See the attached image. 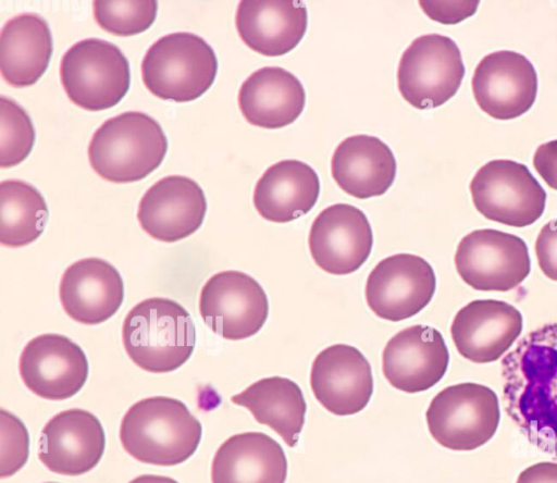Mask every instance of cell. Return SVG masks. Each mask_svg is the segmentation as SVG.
Masks as SVG:
<instances>
[{"label":"cell","instance_id":"20","mask_svg":"<svg viewBox=\"0 0 557 483\" xmlns=\"http://www.w3.org/2000/svg\"><path fill=\"white\" fill-rule=\"evenodd\" d=\"M104 444V432L96 416L69 409L52 417L42 429L38 457L54 473L81 475L96 467Z\"/></svg>","mask_w":557,"mask_h":483},{"label":"cell","instance_id":"19","mask_svg":"<svg viewBox=\"0 0 557 483\" xmlns=\"http://www.w3.org/2000/svg\"><path fill=\"white\" fill-rule=\"evenodd\" d=\"M206 211L203 190L194 179L169 175L144 194L137 219L149 236L173 243L195 233L201 226Z\"/></svg>","mask_w":557,"mask_h":483},{"label":"cell","instance_id":"4","mask_svg":"<svg viewBox=\"0 0 557 483\" xmlns=\"http://www.w3.org/2000/svg\"><path fill=\"white\" fill-rule=\"evenodd\" d=\"M168 141L160 124L128 111L107 120L94 133L88 159L94 171L113 183L140 181L162 162Z\"/></svg>","mask_w":557,"mask_h":483},{"label":"cell","instance_id":"29","mask_svg":"<svg viewBox=\"0 0 557 483\" xmlns=\"http://www.w3.org/2000/svg\"><path fill=\"white\" fill-rule=\"evenodd\" d=\"M48 208L41 194L20 179L0 184V243L17 248L37 239L48 220Z\"/></svg>","mask_w":557,"mask_h":483},{"label":"cell","instance_id":"31","mask_svg":"<svg viewBox=\"0 0 557 483\" xmlns=\"http://www.w3.org/2000/svg\"><path fill=\"white\" fill-rule=\"evenodd\" d=\"M154 0L94 1V17L98 25L116 36H133L148 29L157 16Z\"/></svg>","mask_w":557,"mask_h":483},{"label":"cell","instance_id":"34","mask_svg":"<svg viewBox=\"0 0 557 483\" xmlns=\"http://www.w3.org/2000/svg\"><path fill=\"white\" fill-rule=\"evenodd\" d=\"M478 1L467 2H438L421 1L420 5L429 17L444 24H455L472 15L478 7Z\"/></svg>","mask_w":557,"mask_h":483},{"label":"cell","instance_id":"21","mask_svg":"<svg viewBox=\"0 0 557 483\" xmlns=\"http://www.w3.org/2000/svg\"><path fill=\"white\" fill-rule=\"evenodd\" d=\"M60 301L74 321L94 325L110 319L124 297L119 271L106 260L85 258L71 264L63 273Z\"/></svg>","mask_w":557,"mask_h":483},{"label":"cell","instance_id":"13","mask_svg":"<svg viewBox=\"0 0 557 483\" xmlns=\"http://www.w3.org/2000/svg\"><path fill=\"white\" fill-rule=\"evenodd\" d=\"M309 250L315 264L334 275L357 271L369 258L373 234L367 215L357 207L336 203L312 222Z\"/></svg>","mask_w":557,"mask_h":483},{"label":"cell","instance_id":"37","mask_svg":"<svg viewBox=\"0 0 557 483\" xmlns=\"http://www.w3.org/2000/svg\"><path fill=\"white\" fill-rule=\"evenodd\" d=\"M129 483H178L172 478L156 475V474H143L133 479Z\"/></svg>","mask_w":557,"mask_h":483},{"label":"cell","instance_id":"14","mask_svg":"<svg viewBox=\"0 0 557 483\" xmlns=\"http://www.w3.org/2000/svg\"><path fill=\"white\" fill-rule=\"evenodd\" d=\"M480 109L496 120L516 119L531 109L537 94L533 64L521 53L499 50L485 55L472 76Z\"/></svg>","mask_w":557,"mask_h":483},{"label":"cell","instance_id":"11","mask_svg":"<svg viewBox=\"0 0 557 483\" xmlns=\"http://www.w3.org/2000/svg\"><path fill=\"white\" fill-rule=\"evenodd\" d=\"M199 312L206 325L228 340L257 334L269 314V301L262 286L240 271H222L203 285Z\"/></svg>","mask_w":557,"mask_h":483},{"label":"cell","instance_id":"5","mask_svg":"<svg viewBox=\"0 0 557 483\" xmlns=\"http://www.w3.org/2000/svg\"><path fill=\"white\" fill-rule=\"evenodd\" d=\"M218 60L198 35L177 32L153 42L141 62V78L156 97L175 102L199 98L212 85Z\"/></svg>","mask_w":557,"mask_h":483},{"label":"cell","instance_id":"9","mask_svg":"<svg viewBox=\"0 0 557 483\" xmlns=\"http://www.w3.org/2000/svg\"><path fill=\"white\" fill-rule=\"evenodd\" d=\"M475 209L487 220L524 227L544 212L546 193L529 169L512 160H492L470 183Z\"/></svg>","mask_w":557,"mask_h":483},{"label":"cell","instance_id":"36","mask_svg":"<svg viewBox=\"0 0 557 483\" xmlns=\"http://www.w3.org/2000/svg\"><path fill=\"white\" fill-rule=\"evenodd\" d=\"M516 483H557V462L534 463L520 472Z\"/></svg>","mask_w":557,"mask_h":483},{"label":"cell","instance_id":"30","mask_svg":"<svg viewBox=\"0 0 557 483\" xmlns=\"http://www.w3.org/2000/svg\"><path fill=\"white\" fill-rule=\"evenodd\" d=\"M35 129L25 110L12 99L0 97V166L11 168L29 154Z\"/></svg>","mask_w":557,"mask_h":483},{"label":"cell","instance_id":"15","mask_svg":"<svg viewBox=\"0 0 557 483\" xmlns=\"http://www.w3.org/2000/svg\"><path fill=\"white\" fill-rule=\"evenodd\" d=\"M18 370L23 383L35 395L63 400L84 386L88 361L83 349L66 336L42 334L26 344Z\"/></svg>","mask_w":557,"mask_h":483},{"label":"cell","instance_id":"26","mask_svg":"<svg viewBox=\"0 0 557 483\" xmlns=\"http://www.w3.org/2000/svg\"><path fill=\"white\" fill-rule=\"evenodd\" d=\"M320 194L317 172L298 160L269 166L253 190V206L267 221L287 223L307 214Z\"/></svg>","mask_w":557,"mask_h":483},{"label":"cell","instance_id":"2","mask_svg":"<svg viewBox=\"0 0 557 483\" xmlns=\"http://www.w3.org/2000/svg\"><path fill=\"white\" fill-rule=\"evenodd\" d=\"M201 432L200 422L183 401L154 396L131 406L121 422L120 439L136 460L170 467L196 451Z\"/></svg>","mask_w":557,"mask_h":483},{"label":"cell","instance_id":"27","mask_svg":"<svg viewBox=\"0 0 557 483\" xmlns=\"http://www.w3.org/2000/svg\"><path fill=\"white\" fill-rule=\"evenodd\" d=\"M52 54V36L47 22L34 13L10 18L0 33V71L11 86L35 84L44 75Z\"/></svg>","mask_w":557,"mask_h":483},{"label":"cell","instance_id":"28","mask_svg":"<svg viewBox=\"0 0 557 483\" xmlns=\"http://www.w3.org/2000/svg\"><path fill=\"white\" fill-rule=\"evenodd\" d=\"M231 401L247 408L257 422L270 426L287 446H296L307 410L296 382L282 376L264 377L232 396Z\"/></svg>","mask_w":557,"mask_h":483},{"label":"cell","instance_id":"8","mask_svg":"<svg viewBox=\"0 0 557 483\" xmlns=\"http://www.w3.org/2000/svg\"><path fill=\"white\" fill-rule=\"evenodd\" d=\"M465 76L461 52L444 35L416 38L404 51L397 71L398 90L419 110L437 108L455 96Z\"/></svg>","mask_w":557,"mask_h":483},{"label":"cell","instance_id":"16","mask_svg":"<svg viewBox=\"0 0 557 483\" xmlns=\"http://www.w3.org/2000/svg\"><path fill=\"white\" fill-rule=\"evenodd\" d=\"M449 352L443 335L429 325H412L396 333L382 354L387 382L405 393L433 387L445 375Z\"/></svg>","mask_w":557,"mask_h":483},{"label":"cell","instance_id":"24","mask_svg":"<svg viewBox=\"0 0 557 483\" xmlns=\"http://www.w3.org/2000/svg\"><path fill=\"white\" fill-rule=\"evenodd\" d=\"M396 169L391 148L369 135L347 137L331 160L332 176L338 187L359 199L385 194L394 183Z\"/></svg>","mask_w":557,"mask_h":483},{"label":"cell","instance_id":"6","mask_svg":"<svg viewBox=\"0 0 557 483\" xmlns=\"http://www.w3.org/2000/svg\"><path fill=\"white\" fill-rule=\"evenodd\" d=\"M432 437L451 450H473L496 433L500 409L497 395L478 383H459L437 393L425 413Z\"/></svg>","mask_w":557,"mask_h":483},{"label":"cell","instance_id":"7","mask_svg":"<svg viewBox=\"0 0 557 483\" xmlns=\"http://www.w3.org/2000/svg\"><path fill=\"white\" fill-rule=\"evenodd\" d=\"M60 76L70 100L100 111L117 104L129 88V64L115 45L98 38L74 44L62 57Z\"/></svg>","mask_w":557,"mask_h":483},{"label":"cell","instance_id":"17","mask_svg":"<svg viewBox=\"0 0 557 483\" xmlns=\"http://www.w3.org/2000/svg\"><path fill=\"white\" fill-rule=\"evenodd\" d=\"M310 386L317 400L329 412L335 416L358 413L373 393L371 366L354 346H329L312 362Z\"/></svg>","mask_w":557,"mask_h":483},{"label":"cell","instance_id":"25","mask_svg":"<svg viewBox=\"0 0 557 483\" xmlns=\"http://www.w3.org/2000/svg\"><path fill=\"white\" fill-rule=\"evenodd\" d=\"M287 459L282 446L260 432L228 437L216 450L212 483H285Z\"/></svg>","mask_w":557,"mask_h":483},{"label":"cell","instance_id":"18","mask_svg":"<svg viewBox=\"0 0 557 483\" xmlns=\"http://www.w3.org/2000/svg\"><path fill=\"white\" fill-rule=\"evenodd\" d=\"M523 318L512 305L472 300L456 313L450 335L458 352L474 363L498 360L521 335Z\"/></svg>","mask_w":557,"mask_h":483},{"label":"cell","instance_id":"32","mask_svg":"<svg viewBox=\"0 0 557 483\" xmlns=\"http://www.w3.org/2000/svg\"><path fill=\"white\" fill-rule=\"evenodd\" d=\"M1 462L0 474L10 476L20 470L28 457L29 438L23 422L14 414L1 410Z\"/></svg>","mask_w":557,"mask_h":483},{"label":"cell","instance_id":"23","mask_svg":"<svg viewBox=\"0 0 557 483\" xmlns=\"http://www.w3.org/2000/svg\"><path fill=\"white\" fill-rule=\"evenodd\" d=\"M306 92L300 81L280 66H264L242 84L238 106L246 121L262 128H281L301 114Z\"/></svg>","mask_w":557,"mask_h":483},{"label":"cell","instance_id":"22","mask_svg":"<svg viewBox=\"0 0 557 483\" xmlns=\"http://www.w3.org/2000/svg\"><path fill=\"white\" fill-rule=\"evenodd\" d=\"M307 9L292 0H244L238 3L235 24L251 50L280 57L294 49L307 29Z\"/></svg>","mask_w":557,"mask_h":483},{"label":"cell","instance_id":"10","mask_svg":"<svg viewBox=\"0 0 557 483\" xmlns=\"http://www.w3.org/2000/svg\"><path fill=\"white\" fill-rule=\"evenodd\" d=\"M455 267L461 280L475 290L508 292L528 277L531 261L522 238L483 228L461 238L455 253Z\"/></svg>","mask_w":557,"mask_h":483},{"label":"cell","instance_id":"35","mask_svg":"<svg viewBox=\"0 0 557 483\" xmlns=\"http://www.w3.org/2000/svg\"><path fill=\"white\" fill-rule=\"evenodd\" d=\"M533 165L544 182L557 190V139L537 147L533 156Z\"/></svg>","mask_w":557,"mask_h":483},{"label":"cell","instance_id":"1","mask_svg":"<svg viewBox=\"0 0 557 483\" xmlns=\"http://www.w3.org/2000/svg\"><path fill=\"white\" fill-rule=\"evenodd\" d=\"M503 401L529 443L557 459V322L523 336L502 360Z\"/></svg>","mask_w":557,"mask_h":483},{"label":"cell","instance_id":"3","mask_svg":"<svg viewBox=\"0 0 557 483\" xmlns=\"http://www.w3.org/2000/svg\"><path fill=\"white\" fill-rule=\"evenodd\" d=\"M122 340L140 369L166 373L182 367L196 345V329L186 309L162 297L145 299L127 313Z\"/></svg>","mask_w":557,"mask_h":483},{"label":"cell","instance_id":"33","mask_svg":"<svg viewBox=\"0 0 557 483\" xmlns=\"http://www.w3.org/2000/svg\"><path fill=\"white\" fill-rule=\"evenodd\" d=\"M535 255L544 275L557 282V219L541 228L535 240Z\"/></svg>","mask_w":557,"mask_h":483},{"label":"cell","instance_id":"12","mask_svg":"<svg viewBox=\"0 0 557 483\" xmlns=\"http://www.w3.org/2000/svg\"><path fill=\"white\" fill-rule=\"evenodd\" d=\"M436 276L420 256L396 253L381 260L368 275L364 295L381 319L398 322L419 313L435 293Z\"/></svg>","mask_w":557,"mask_h":483}]
</instances>
